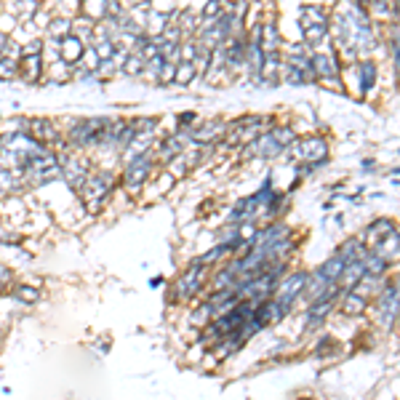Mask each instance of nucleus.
Segmentation results:
<instances>
[{"mask_svg":"<svg viewBox=\"0 0 400 400\" xmlns=\"http://www.w3.org/2000/svg\"><path fill=\"white\" fill-rule=\"evenodd\" d=\"M344 264H347V259H344L339 251H336L331 259H326L323 264H320L318 275H320V278H326L329 283H336V280H339V275H341V270H344Z\"/></svg>","mask_w":400,"mask_h":400,"instance_id":"nucleus-21","label":"nucleus"},{"mask_svg":"<svg viewBox=\"0 0 400 400\" xmlns=\"http://www.w3.org/2000/svg\"><path fill=\"white\" fill-rule=\"evenodd\" d=\"M99 56H96V51L91 49V46H86V51H83V59H80V64L86 67L89 72H94L96 75V67H99Z\"/></svg>","mask_w":400,"mask_h":400,"instance_id":"nucleus-37","label":"nucleus"},{"mask_svg":"<svg viewBox=\"0 0 400 400\" xmlns=\"http://www.w3.org/2000/svg\"><path fill=\"white\" fill-rule=\"evenodd\" d=\"M107 3L110 0H80V14L89 16L91 21L107 19Z\"/></svg>","mask_w":400,"mask_h":400,"instance_id":"nucleus-24","label":"nucleus"},{"mask_svg":"<svg viewBox=\"0 0 400 400\" xmlns=\"http://www.w3.org/2000/svg\"><path fill=\"white\" fill-rule=\"evenodd\" d=\"M400 318V289L398 283H392L381 291L379 296V326L381 329H392V323Z\"/></svg>","mask_w":400,"mask_h":400,"instance_id":"nucleus-13","label":"nucleus"},{"mask_svg":"<svg viewBox=\"0 0 400 400\" xmlns=\"http://www.w3.org/2000/svg\"><path fill=\"white\" fill-rule=\"evenodd\" d=\"M224 134H227L224 120H206L190 129V141L192 144H214V141H224Z\"/></svg>","mask_w":400,"mask_h":400,"instance_id":"nucleus-14","label":"nucleus"},{"mask_svg":"<svg viewBox=\"0 0 400 400\" xmlns=\"http://www.w3.org/2000/svg\"><path fill=\"white\" fill-rule=\"evenodd\" d=\"M264 131V118L259 115H246V118L235 120L232 126H227V134H224V144L230 147H246L251 141L259 136Z\"/></svg>","mask_w":400,"mask_h":400,"instance_id":"nucleus-10","label":"nucleus"},{"mask_svg":"<svg viewBox=\"0 0 400 400\" xmlns=\"http://www.w3.org/2000/svg\"><path fill=\"white\" fill-rule=\"evenodd\" d=\"M329 155V144L326 139H320V136H307V139L301 141H294L291 147L283 150V158L291 160V163H296V166H304L301 171H310L315 166H320L323 160Z\"/></svg>","mask_w":400,"mask_h":400,"instance_id":"nucleus-5","label":"nucleus"},{"mask_svg":"<svg viewBox=\"0 0 400 400\" xmlns=\"http://www.w3.org/2000/svg\"><path fill=\"white\" fill-rule=\"evenodd\" d=\"M369 307V296L360 294V291H344V299H341V312L344 315H363Z\"/></svg>","mask_w":400,"mask_h":400,"instance_id":"nucleus-19","label":"nucleus"},{"mask_svg":"<svg viewBox=\"0 0 400 400\" xmlns=\"http://www.w3.org/2000/svg\"><path fill=\"white\" fill-rule=\"evenodd\" d=\"M176 64H179V61H163L158 86H171V83H174V78H176Z\"/></svg>","mask_w":400,"mask_h":400,"instance_id":"nucleus-35","label":"nucleus"},{"mask_svg":"<svg viewBox=\"0 0 400 400\" xmlns=\"http://www.w3.org/2000/svg\"><path fill=\"white\" fill-rule=\"evenodd\" d=\"M198 75V67H195V61H179L176 64V78H174V86H190L192 80Z\"/></svg>","mask_w":400,"mask_h":400,"instance_id":"nucleus-28","label":"nucleus"},{"mask_svg":"<svg viewBox=\"0 0 400 400\" xmlns=\"http://www.w3.org/2000/svg\"><path fill=\"white\" fill-rule=\"evenodd\" d=\"M221 11H224L221 9V0H209V3H206V9L200 11V19H216Z\"/></svg>","mask_w":400,"mask_h":400,"instance_id":"nucleus-39","label":"nucleus"},{"mask_svg":"<svg viewBox=\"0 0 400 400\" xmlns=\"http://www.w3.org/2000/svg\"><path fill=\"white\" fill-rule=\"evenodd\" d=\"M206 275H209V267H203L198 259L192 261L190 267L176 278V283L171 286V291H174V301L187 304V301L195 299L200 291H203V286H206Z\"/></svg>","mask_w":400,"mask_h":400,"instance_id":"nucleus-7","label":"nucleus"},{"mask_svg":"<svg viewBox=\"0 0 400 400\" xmlns=\"http://www.w3.org/2000/svg\"><path fill=\"white\" fill-rule=\"evenodd\" d=\"M9 43H11V35L6 30H0V59L6 56V49H9Z\"/></svg>","mask_w":400,"mask_h":400,"instance_id":"nucleus-42","label":"nucleus"},{"mask_svg":"<svg viewBox=\"0 0 400 400\" xmlns=\"http://www.w3.org/2000/svg\"><path fill=\"white\" fill-rule=\"evenodd\" d=\"M294 141H296L294 129H289V126H278V129L261 131L256 139L243 147V152H246V158L272 160V158H278V155H283V150L291 147Z\"/></svg>","mask_w":400,"mask_h":400,"instance_id":"nucleus-2","label":"nucleus"},{"mask_svg":"<svg viewBox=\"0 0 400 400\" xmlns=\"http://www.w3.org/2000/svg\"><path fill=\"white\" fill-rule=\"evenodd\" d=\"M83 51H86V43L80 38H75V35H67L64 40H59V59L64 61V64H70V67L80 64Z\"/></svg>","mask_w":400,"mask_h":400,"instance_id":"nucleus-17","label":"nucleus"},{"mask_svg":"<svg viewBox=\"0 0 400 400\" xmlns=\"http://www.w3.org/2000/svg\"><path fill=\"white\" fill-rule=\"evenodd\" d=\"M363 264H366V278H379V275H384V270L390 267V261L384 259V256H379L376 251H369Z\"/></svg>","mask_w":400,"mask_h":400,"instance_id":"nucleus-26","label":"nucleus"},{"mask_svg":"<svg viewBox=\"0 0 400 400\" xmlns=\"http://www.w3.org/2000/svg\"><path fill=\"white\" fill-rule=\"evenodd\" d=\"M129 126L134 134H155L158 129V118H150V115H141V118H131Z\"/></svg>","mask_w":400,"mask_h":400,"instance_id":"nucleus-30","label":"nucleus"},{"mask_svg":"<svg viewBox=\"0 0 400 400\" xmlns=\"http://www.w3.org/2000/svg\"><path fill=\"white\" fill-rule=\"evenodd\" d=\"M72 72L75 70H72L70 64H64L61 59H56V64L46 70V80H49V83H67V80H72Z\"/></svg>","mask_w":400,"mask_h":400,"instance_id":"nucleus-29","label":"nucleus"},{"mask_svg":"<svg viewBox=\"0 0 400 400\" xmlns=\"http://www.w3.org/2000/svg\"><path fill=\"white\" fill-rule=\"evenodd\" d=\"M35 14H38V0H19L16 3V16L21 21L35 19Z\"/></svg>","mask_w":400,"mask_h":400,"instance_id":"nucleus-34","label":"nucleus"},{"mask_svg":"<svg viewBox=\"0 0 400 400\" xmlns=\"http://www.w3.org/2000/svg\"><path fill=\"white\" fill-rule=\"evenodd\" d=\"M126 9H139V6H152V0H123Z\"/></svg>","mask_w":400,"mask_h":400,"instance_id":"nucleus-43","label":"nucleus"},{"mask_svg":"<svg viewBox=\"0 0 400 400\" xmlns=\"http://www.w3.org/2000/svg\"><path fill=\"white\" fill-rule=\"evenodd\" d=\"M259 46H261V54H278L280 35H278V27H275V24H261Z\"/></svg>","mask_w":400,"mask_h":400,"instance_id":"nucleus-23","label":"nucleus"},{"mask_svg":"<svg viewBox=\"0 0 400 400\" xmlns=\"http://www.w3.org/2000/svg\"><path fill=\"white\" fill-rule=\"evenodd\" d=\"M286 80L294 83V86H304V83L318 80L315 64H312V54L307 51V46H296V49L289 51V56H286Z\"/></svg>","mask_w":400,"mask_h":400,"instance_id":"nucleus-9","label":"nucleus"},{"mask_svg":"<svg viewBox=\"0 0 400 400\" xmlns=\"http://www.w3.org/2000/svg\"><path fill=\"white\" fill-rule=\"evenodd\" d=\"M152 171H155V155L147 152L141 158H134L123 166V174H120V184L131 192V195H139L144 190V184L150 181Z\"/></svg>","mask_w":400,"mask_h":400,"instance_id":"nucleus-8","label":"nucleus"},{"mask_svg":"<svg viewBox=\"0 0 400 400\" xmlns=\"http://www.w3.org/2000/svg\"><path fill=\"white\" fill-rule=\"evenodd\" d=\"M331 307H334V301H312L310 310H307V326H310V329H318V323L326 320Z\"/></svg>","mask_w":400,"mask_h":400,"instance_id":"nucleus-27","label":"nucleus"},{"mask_svg":"<svg viewBox=\"0 0 400 400\" xmlns=\"http://www.w3.org/2000/svg\"><path fill=\"white\" fill-rule=\"evenodd\" d=\"M115 174L110 171H91L89 179L83 181V187L78 190V198L83 200V206L89 214H99L112 198V190H115Z\"/></svg>","mask_w":400,"mask_h":400,"instance_id":"nucleus-3","label":"nucleus"},{"mask_svg":"<svg viewBox=\"0 0 400 400\" xmlns=\"http://www.w3.org/2000/svg\"><path fill=\"white\" fill-rule=\"evenodd\" d=\"M299 24H301L304 46H310V49L323 46V40L329 38V16L318 6H304L299 11Z\"/></svg>","mask_w":400,"mask_h":400,"instance_id":"nucleus-6","label":"nucleus"},{"mask_svg":"<svg viewBox=\"0 0 400 400\" xmlns=\"http://www.w3.org/2000/svg\"><path fill=\"white\" fill-rule=\"evenodd\" d=\"M160 70H163V59H160V56H155V59H147V61H144V70H141V78L150 80V83H158Z\"/></svg>","mask_w":400,"mask_h":400,"instance_id":"nucleus-32","label":"nucleus"},{"mask_svg":"<svg viewBox=\"0 0 400 400\" xmlns=\"http://www.w3.org/2000/svg\"><path fill=\"white\" fill-rule=\"evenodd\" d=\"M110 120L107 115H94V118H83V120H75L72 123V129L67 131V144L75 147V150H86V147H99L101 144V134L107 131L110 126Z\"/></svg>","mask_w":400,"mask_h":400,"instance_id":"nucleus-4","label":"nucleus"},{"mask_svg":"<svg viewBox=\"0 0 400 400\" xmlns=\"http://www.w3.org/2000/svg\"><path fill=\"white\" fill-rule=\"evenodd\" d=\"M398 289H400V283H398Z\"/></svg>","mask_w":400,"mask_h":400,"instance_id":"nucleus-45","label":"nucleus"},{"mask_svg":"<svg viewBox=\"0 0 400 400\" xmlns=\"http://www.w3.org/2000/svg\"><path fill=\"white\" fill-rule=\"evenodd\" d=\"M360 72H363V75H360V91H371L374 80H376V70H374V64H371V61H366Z\"/></svg>","mask_w":400,"mask_h":400,"instance_id":"nucleus-36","label":"nucleus"},{"mask_svg":"<svg viewBox=\"0 0 400 400\" xmlns=\"http://www.w3.org/2000/svg\"><path fill=\"white\" fill-rule=\"evenodd\" d=\"M14 296L16 301H21L24 307H32V304H38L43 299V291L38 286H32V283H19V286H14Z\"/></svg>","mask_w":400,"mask_h":400,"instance_id":"nucleus-22","label":"nucleus"},{"mask_svg":"<svg viewBox=\"0 0 400 400\" xmlns=\"http://www.w3.org/2000/svg\"><path fill=\"white\" fill-rule=\"evenodd\" d=\"M19 78V59H0V80H16Z\"/></svg>","mask_w":400,"mask_h":400,"instance_id":"nucleus-31","label":"nucleus"},{"mask_svg":"<svg viewBox=\"0 0 400 400\" xmlns=\"http://www.w3.org/2000/svg\"><path fill=\"white\" fill-rule=\"evenodd\" d=\"M307 278H310L307 272H291L286 278H280L275 291H272V299L283 301L286 307H294V301L299 299L304 289H307Z\"/></svg>","mask_w":400,"mask_h":400,"instance_id":"nucleus-12","label":"nucleus"},{"mask_svg":"<svg viewBox=\"0 0 400 400\" xmlns=\"http://www.w3.org/2000/svg\"><path fill=\"white\" fill-rule=\"evenodd\" d=\"M395 230H398V227H395V221L376 219V221H371L369 227L363 230V235H360V243H363V246H366L369 251H374L381 243V240H387Z\"/></svg>","mask_w":400,"mask_h":400,"instance_id":"nucleus-15","label":"nucleus"},{"mask_svg":"<svg viewBox=\"0 0 400 400\" xmlns=\"http://www.w3.org/2000/svg\"><path fill=\"white\" fill-rule=\"evenodd\" d=\"M141 70H144V59H141L139 54H129V59H126V64H123V75H131V78H136V75H141Z\"/></svg>","mask_w":400,"mask_h":400,"instance_id":"nucleus-33","label":"nucleus"},{"mask_svg":"<svg viewBox=\"0 0 400 400\" xmlns=\"http://www.w3.org/2000/svg\"><path fill=\"white\" fill-rule=\"evenodd\" d=\"M19 78L24 80L27 86H38V83L46 80V59H43V54H38V56H21Z\"/></svg>","mask_w":400,"mask_h":400,"instance_id":"nucleus-16","label":"nucleus"},{"mask_svg":"<svg viewBox=\"0 0 400 400\" xmlns=\"http://www.w3.org/2000/svg\"><path fill=\"white\" fill-rule=\"evenodd\" d=\"M94 27H96V21H91L89 16H83V14L72 16V35L80 38L83 43H89V46H91V38H94Z\"/></svg>","mask_w":400,"mask_h":400,"instance_id":"nucleus-25","label":"nucleus"},{"mask_svg":"<svg viewBox=\"0 0 400 400\" xmlns=\"http://www.w3.org/2000/svg\"><path fill=\"white\" fill-rule=\"evenodd\" d=\"M352 3H355V6H363V3H369V0H352Z\"/></svg>","mask_w":400,"mask_h":400,"instance_id":"nucleus-44","label":"nucleus"},{"mask_svg":"<svg viewBox=\"0 0 400 400\" xmlns=\"http://www.w3.org/2000/svg\"><path fill=\"white\" fill-rule=\"evenodd\" d=\"M334 38H336V49L352 59V56H363L374 49V30L369 24V16L363 14L360 6H352L347 11H339L334 19Z\"/></svg>","mask_w":400,"mask_h":400,"instance_id":"nucleus-1","label":"nucleus"},{"mask_svg":"<svg viewBox=\"0 0 400 400\" xmlns=\"http://www.w3.org/2000/svg\"><path fill=\"white\" fill-rule=\"evenodd\" d=\"M43 51H46V40L32 38L30 43H24V46H21V56H38V54H43Z\"/></svg>","mask_w":400,"mask_h":400,"instance_id":"nucleus-38","label":"nucleus"},{"mask_svg":"<svg viewBox=\"0 0 400 400\" xmlns=\"http://www.w3.org/2000/svg\"><path fill=\"white\" fill-rule=\"evenodd\" d=\"M59 166H61V179L70 184L72 192H78L91 174L89 160L80 158V155H72V152H59Z\"/></svg>","mask_w":400,"mask_h":400,"instance_id":"nucleus-11","label":"nucleus"},{"mask_svg":"<svg viewBox=\"0 0 400 400\" xmlns=\"http://www.w3.org/2000/svg\"><path fill=\"white\" fill-rule=\"evenodd\" d=\"M115 72H120L115 61H112V59H101L99 67H96V78H112Z\"/></svg>","mask_w":400,"mask_h":400,"instance_id":"nucleus-40","label":"nucleus"},{"mask_svg":"<svg viewBox=\"0 0 400 400\" xmlns=\"http://www.w3.org/2000/svg\"><path fill=\"white\" fill-rule=\"evenodd\" d=\"M392 56H395V70H398V75H400V27L395 30V35H392Z\"/></svg>","mask_w":400,"mask_h":400,"instance_id":"nucleus-41","label":"nucleus"},{"mask_svg":"<svg viewBox=\"0 0 400 400\" xmlns=\"http://www.w3.org/2000/svg\"><path fill=\"white\" fill-rule=\"evenodd\" d=\"M312 64H315V75L323 80H336V75H339V64H336V59H334L331 54L318 51V54L312 56Z\"/></svg>","mask_w":400,"mask_h":400,"instance_id":"nucleus-18","label":"nucleus"},{"mask_svg":"<svg viewBox=\"0 0 400 400\" xmlns=\"http://www.w3.org/2000/svg\"><path fill=\"white\" fill-rule=\"evenodd\" d=\"M46 35H49V40H64L67 35H72V16H54V19H49V24H46Z\"/></svg>","mask_w":400,"mask_h":400,"instance_id":"nucleus-20","label":"nucleus"}]
</instances>
